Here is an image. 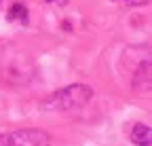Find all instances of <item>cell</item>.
Segmentation results:
<instances>
[{
	"mask_svg": "<svg viewBox=\"0 0 152 146\" xmlns=\"http://www.w3.org/2000/svg\"><path fill=\"white\" fill-rule=\"evenodd\" d=\"M9 19L11 21H21V23H26L28 21V9L21 4V2H15L13 7H11V11H9Z\"/></svg>",
	"mask_w": 152,
	"mask_h": 146,
	"instance_id": "5",
	"label": "cell"
},
{
	"mask_svg": "<svg viewBox=\"0 0 152 146\" xmlns=\"http://www.w3.org/2000/svg\"><path fill=\"white\" fill-rule=\"evenodd\" d=\"M47 2H53V0H47Z\"/></svg>",
	"mask_w": 152,
	"mask_h": 146,
	"instance_id": "6",
	"label": "cell"
},
{
	"mask_svg": "<svg viewBox=\"0 0 152 146\" xmlns=\"http://www.w3.org/2000/svg\"><path fill=\"white\" fill-rule=\"evenodd\" d=\"M51 138L42 129H19L0 136V146H49Z\"/></svg>",
	"mask_w": 152,
	"mask_h": 146,
	"instance_id": "3",
	"label": "cell"
},
{
	"mask_svg": "<svg viewBox=\"0 0 152 146\" xmlns=\"http://www.w3.org/2000/svg\"><path fill=\"white\" fill-rule=\"evenodd\" d=\"M131 142L135 146H150L152 144V129L144 123H137L133 125L131 129Z\"/></svg>",
	"mask_w": 152,
	"mask_h": 146,
	"instance_id": "4",
	"label": "cell"
},
{
	"mask_svg": "<svg viewBox=\"0 0 152 146\" xmlns=\"http://www.w3.org/2000/svg\"><path fill=\"white\" fill-rule=\"evenodd\" d=\"M95 95V91L89 85L83 83H74L68 85L59 91H55L53 95H49L42 104L45 110L51 112H70V110H80L83 106H87Z\"/></svg>",
	"mask_w": 152,
	"mask_h": 146,
	"instance_id": "1",
	"label": "cell"
},
{
	"mask_svg": "<svg viewBox=\"0 0 152 146\" xmlns=\"http://www.w3.org/2000/svg\"><path fill=\"white\" fill-rule=\"evenodd\" d=\"M0 72H2V79L11 81L13 85H26L32 79V59L26 53H4L2 59H0Z\"/></svg>",
	"mask_w": 152,
	"mask_h": 146,
	"instance_id": "2",
	"label": "cell"
}]
</instances>
